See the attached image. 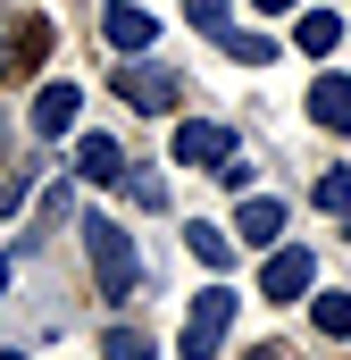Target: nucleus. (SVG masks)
Segmentation results:
<instances>
[{"label":"nucleus","instance_id":"f257e3e1","mask_svg":"<svg viewBox=\"0 0 351 360\" xmlns=\"http://www.w3.org/2000/svg\"><path fill=\"white\" fill-rule=\"evenodd\" d=\"M84 252H92V276H100L109 302H126V293L143 285V252H134L126 226H109V210H92V218H84Z\"/></svg>","mask_w":351,"mask_h":360},{"label":"nucleus","instance_id":"f03ea898","mask_svg":"<svg viewBox=\"0 0 351 360\" xmlns=\"http://www.w3.org/2000/svg\"><path fill=\"white\" fill-rule=\"evenodd\" d=\"M226 327H234V293H226V285H209V293L192 302V319H184V360H218Z\"/></svg>","mask_w":351,"mask_h":360},{"label":"nucleus","instance_id":"7ed1b4c3","mask_svg":"<svg viewBox=\"0 0 351 360\" xmlns=\"http://www.w3.org/2000/svg\"><path fill=\"white\" fill-rule=\"evenodd\" d=\"M168 151L184 160V168H226V160H234V134H226L218 117H192V126L168 134Z\"/></svg>","mask_w":351,"mask_h":360},{"label":"nucleus","instance_id":"20e7f679","mask_svg":"<svg viewBox=\"0 0 351 360\" xmlns=\"http://www.w3.org/2000/svg\"><path fill=\"white\" fill-rule=\"evenodd\" d=\"M109 84H117L126 109H151V117L176 109V76H168V68H109Z\"/></svg>","mask_w":351,"mask_h":360},{"label":"nucleus","instance_id":"39448f33","mask_svg":"<svg viewBox=\"0 0 351 360\" xmlns=\"http://www.w3.org/2000/svg\"><path fill=\"white\" fill-rule=\"evenodd\" d=\"M100 34H109L117 51H151V42H159V17H151L143 0H109V8H100Z\"/></svg>","mask_w":351,"mask_h":360},{"label":"nucleus","instance_id":"423d86ee","mask_svg":"<svg viewBox=\"0 0 351 360\" xmlns=\"http://www.w3.org/2000/svg\"><path fill=\"white\" fill-rule=\"evenodd\" d=\"M310 269H318L310 252H293V243H276V260L260 269V293H267V302H301V293H310Z\"/></svg>","mask_w":351,"mask_h":360},{"label":"nucleus","instance_id":"0eeeda50","mask_svg":"<svg viewBox=\"0 0 351 360\" xmlns=\"http://www.w3.org/2000/svg\"><path fill=\"white\" fill-rule=\"evenodd\" d=\"M76 109H84V92H76V84H42V92H34V134H42V143L76 134Z\"/></svg>","mask_w":351,"mask_h":360},{"label":"nucleus","instance_id":"6e6552de","mask_svg":"<svg viewBox=\"0 0 351 360\" xmlns=\"http://www.w3.org/2000/svg\"><path fill=\"white\" fill-rule=\"evenodd\" d=\"M310 126L351 134V76H318V84H310Z\"/></svg>","mask_w":351,"mask_h":360},{"label":"nucleus","instance_id":"1a4fd4ad","mask_svg":"<svg viewBox=\"0 0 351 360\" xmlns=\"http://www.w3.org/2000/svg\"><path fill=\"white\" fill-rule=\"evenodd\" d=\"M76 168H84V184H117V176H126L117 134H84V143H76Z\"/></svg>","mask_w":351,"mask_h":360},{"label":"nucleus","instance_id":"9d476101","mask_svg":"<svg viewBox=\"0 0 351 360\" xmlns=\"http://www.w3.org/2000/svg\"><path fill=\"white\" fill-rule=\"evenodd\" d=\"M293 42H301V59H326V51L343 42V17H335V8H310V17L293 25Z\"/></svg>","mask_w":351,"mask_h":360},{"label":"nucleus","instance_id":"9b49d317","mask_svg":"<svg viewBox=\"0 0 351 360\" xmlns=\"http://www.w3.org/2000/svg\"><path fill=\"white\" fill-rule=\"evenodd\" d=\"M243 243H284V201H243Z\"/></svg>","mask_w":351,"mask_h":360},{"label":"nucleus","instance_id":"f8f14e48","mask_svg":"<svg viewBox=\"0 0 351 360\" xmlns=\"http://www.w3.org/2000/svg\"><path fill=\"white\" fill-rule=\"evenodd\" d=\"M184 252H192L201 269H234V243H226L218 226H184Z\"/></svg>","mask_w":351,"mask_h":360},{"label":"nucleus","instance_id":"ddd939ff","mask_svg":"<svg viewBox=\"0 0 351 360\" xmlns=\"http://www.w3.org/2000/svg\"><path fill=\"white\" fill-rule=\"evenodd\" d=\"M310 327L318 335H351V293H318L310 302Z\"/></svg>","mask_w":351,"mask_h":360},{"label":"nucleus","instance_id":"4468645a","mask_svg":"<svg viewBox=\"0 0 351 360\" xmlns=\"http://www.w3.org/2000/svg\"><path fill=\"white\" fill-rule=\"evenodd\" d=\"M218 42H226L243 68H267V59H276V42H267V34H218Z\"/></svg>","mask_w":351,"mask_h":360},{"label":"nucleus","instance_id":"2eb2a0df","mask_svg":"<svg viewBox=\"0 0 351 360\" xmlns=\"http://www.w3.org/2000/svg\"><path fill=\"white\" fill-rule=\"evenodd\" d=\"M109 360H159V344L134 335V327H117V335H109Z\"/></svg>","mask_w":351,"mask_h":360},{"label":"nucleus","instance_id":"dca6fc26","mask_svg":"<svg viewBox=\"0 0 351 360\" xmlns=\"http://www.w3.org/2000/svg\"><path fill=\"white\" fill-rule=\"evenodd\" d=\"M318 210H351V168H326L318 176Z\"/></svg>","mask_w":351,"mask_h":360},{"label":"nucleus","instance_id":"f3484780","mask_svg":"<svg viewBox=\"0 0 351 360\" xmlns=\"http://www.w3.org/2000/svg\"><path fill=\"white\" fill-rule=\"evenodd\" d=\"M76 210V193L67 184H42V201H34V226H51V218H67Z\"/></svg>","mask_w":351,"mask_h":360},{"label":"nucleus","instance_id":"a211bd4d","mask_svg":"<svg viewBox=\"0 0 351 360\" xmlns=\"http://www.w3.org/2000/svg\"><path fill=\"white\" fill-rule=\"evenodd\" d=\"M184 17H192L201 34H234V25H226V0H184Z\"/></svg>","mask_w":351,"mask_h":360},{"label":"nucleus","instance_id":"6ab92c4d","mask_svg":"<svg viewBox=\"0 0 351 360\" xmlns=\"http://www.w3.org/2000/svg\"><path fill=\"white\" fill-rule=\"evenodd\" d=\"M126 193H134V201H143V210H168V184L151 176V168H143V176H126Z\"/></svg>","mask_w":351,"mask_h":360},{"label":"nucleus","instance_id":"aec40b11","mask_svg":"<svg viewBox=\"0 0 351 360\" xmlns=\"http://www.w3.org/2000/svg\"><path fill=\"white\" fill-rule=\"evenodd\" d=\"M251 8H267V17H284V8H301V0H251Z\"/></svg>","mask_w":351,"mask_h":360},{"label":"nucleus","instance_id":"412c9836","mask_svg":"<svg viewBox=\"0 0 351 360\" xmlns=\"http://www.w3.org/2000/svg\"><path fill=\"white\" fill-rule=\"evenodd\" d=\"M251 360H284V352H251Z\"/></svg>","mask_w":351,"mask_h":360},{"label":"nucleus","instance_id":"4be33fe9","mask_svg":"<svg viewBox=\"0 0 351 360\" xmlns=\"http://www.w3.org/2000/svg\"><path fill=\"white\" fill-rule=\"evenodd\" d=\"M0 285H8V260H0Z\"/></svg>","mask_w":351,"mask_h":360},{"label":"nucleus","instance_id":"5701e85b","mask_svg":"<svg viewBox=\"0 0 351 360\" xmlns=\"http://www.w3.org/2000/svg\"><path fill=\"white\" fill-rule=\"evenodd\" d=\"M0 360H25V352H0Z\"/></svg>","mask_w":351,"mask_h":360},{"label":"nucleus","instance_id":"b1692460","mask_svg":"<svg viewBox=\"0 0 351 360\" xmlns=\"http://www.w3.org/2000/svg\"><path fill=\"white\" fill-rule=\"evenodd\" d=\"M0 51H8V42H0Z\"/></svg>","mask_w":351,"mask_h":360}]
</instances>
